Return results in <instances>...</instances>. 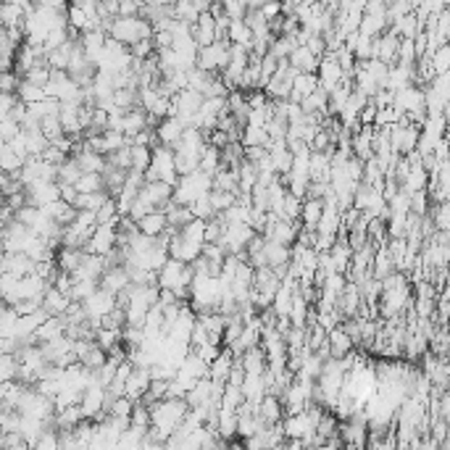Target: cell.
<instances>
[{
    "label": "cell",
    "instance_id": "ffe728a7",
    "mask_svg": "<svg viewBox=\"0 0 450 450\" xmlns=\"http://www.w3.org/2000/svg\"><path fill=\"white\" fill-rule=\"evenodd\" d=\"M300 111H303V116H311V114H321V116H327V92L319 90L316 87L308 98H303L300 100Z\"/></svg>",
    "mask_w": 450,
    "mask_h": 450
},
{
    "label": "cell",
    "instance_id": "3957f363",
    "mask_svg": "<svg viewBox=\"0 0 450 450\" xmlns=\"http://www.w3.org/2000/svg\"><path fill=\"white\" fill-rule=\"evenodd\" d=\"M114 248H116V226H95V232H92L87 245H85V253L103 258Z\"/></svg>",
    "mask_w": 450,
    "mask_h": 450
},
{
    "label": "cell",
    "instance_id": "5bb4252c",
    "mask_svg": "<svg viewBox=\"0 0 450 450\" xmlns=\"http://www.w3.org/2000/svg\"><path fill=\"white\" fill-rule=\"evenodd\" d=\"M264 261H266L269 269H282V266L290 264V248L274 240H266L264 242Z\"/></svg>",
    "mask_w": 450,
    "mask_h": 450
},
{
    "label": "cell",
    "instance_id": "4316f807",
    "mask_svg": "<svg viewBox=\"0 0 450 450\" xmlns=\"http://www.w3.org/2000/svg\"><path fill=\"white\" fill-rule=\"evenodd\" d=\"M100 142H103V158L105 156H111V153H116V150L129 148V145H132V142L121 135V132H111V129H105L103 135H100Z\"/></svg>",
    "mask_w": 450,
    "mask_h": 450
},
{
    "label": "cell",
    "instance_id": "74e56055",
    "mask_svg": "<svg viewBox=\"0 0 450 450\" xmlns=\"http://www.w3.org/2000/svg\"><path fill=\"white\" fill-rule=\"evenodd\" d=\"M24 82H30L34 87H45L47 82H50V69H47V63H40V66L30 69V72L24 74Z\"/></svg>",
    "mask_w": 450,
    "mask_h": 450
},
{
    "label": "cell",
    "instance_id": "ab89813d",
    "mask_svg": "<svg viewBox=\"0 0 450 450\" xmlns=\"http://www.w3.org/2000/svg\"><path fill=\"white\" fill-rule=\"evenodd\" d=\"M129 56L140 61H148L150 56H156V45H153V37L150 40H140L135 45H129Z\"/></svg>",
    "mask_w": 450,
    "mask_h": 450
},
{
    "label": "cell",
    "instance_id": "4dcf8cb0",
    "mask_svg": "<svg viewBox=\"0 0 450 450\" xmlns=\"http://www.w3.org/2000/svg\"><path fill=\"white\" fill-rule=\"evenodd\" d=\"M105 200H108V193H105V190H100V193H90V195H76L74 208L76 211H90V213H95V211L103 206Z\"/></svg>",
    "mask_w": 450,
    "mask_h": 450
},
{
    "label": "cell",
    "instance_id": "603a6c76",
    "mask_svg": "<svg viewBox=\"0 0 450 450\" xmlns=\"http://www.w3.org/2000/svg\"><path fill=\"white\" fill-rule=\"evenodd\" d=\"M392 271H395V266H392V258L387 255L385 245H382V248H376V250H374V258H372V277L382 282L385 277H390Z\"/></svg>",
    "mask_w": 450,
    "mask_h": 450
},
{
    "label": "cell",
    "instance_id": "ee69618b",
    "mask_svg": "<svg viewBox=\"0 0 450 450\" xmlns=\"http://www.w3.org/2000/svg\"><path fill=\"white\" fill-rule=\"evenodd\" d=\"M306 47L314 53L316 58L327 56V47H324V40H321V34H311V37H308V43H306Z\"/></svg>",
    "mask_w": 450,
    "mask_h": 450
},
{
    "label": "cell",
    "instance_id": "8fae6325",
    "mask_svg": "<svg viewBox=\"0 0 450 450\" xmlns=\"http://www.w3.org/2000/svg\"><path fill=\"white\" fill-rule=\"evenodd\" d=\"M166 216L161 213V211H153V213H148V216H142L140 222H137V232L140 235H145V237H150V240H156V237H161L166 232Z\"/></svg>",
    "mask_w": 450,
    "mask_h": 450
},
{
    "label": "cell",
    "instance_id": "5b68a950",
    "mask_svg": "<svg viewBox=\"0 0 450 450\" xmlns=\"http://www.w3.org/2000/svg\"><path fill=\"white\" fill-rule=\"evenodd\" d=\"M171 190L174 187H169V184H164V182H145V187L137 193V195L142 197V200H148L150 206L156 211H164L169 203H171Z\"/></svg>",
    "mask_w": 450,
    "mask_h": 450
},
{
    "label": "cell",
    "instance_id": "8992f818",
    "mask_svg": "<svg viewBox=\"0 0 450 450\" xmlns=\"http://www.w3.org/2000/svg\"><path fill=\"white\" fill-rule=\"evenodd\" d=\"M98 287L105 290V292H111V295H119L121 290L129 287V274H127L124 266H111V269H105L103 277L98 279Z\"/></svg>",
    "mask_w": 450,
    "mask_h": 450
},
{
    "label": "cell",
    "instance_id": "7dc6e473",
    "mask_svg": "<svg viewBox=\"0 0 450 450\" xmlns=\"http://www.w3.org/2000/svg\"><path fill=\"white\" fill-rule=\"evenodd\" d=\"M363 14H369V16H385V14H387V3H382V0H372V3H363Z\"/></svg>",
    "mask_w": 450,
    "mask_h": 450
},
{
    "label": "cell",
    "instance_id": "836d02e7",
    "mask_svg": "<svg viewBox=\"0 0 450 450\" xmlns=\"http://www.w3.org/2000/svg\"><path fill=\"white\" fill-rule=\"evenodd\" d=\"M98 292V282H90V279H82V282H74L72 285V292H69V300L72 303H85V300Z\"/></svg>",
    "mask_w": 450,
    "mask_h": 450
},
{
    "label": "cell",
    "instance_id": "f546056e",
    "mask_svg": "<svg viewBox=\"0 0 450 450\" xmlns=\"http://www.w3.org/2000/svg\"><path fill=\"white\" fill-rule=\"evenodd\" d=\"M208 203H211V208H213V213H224L226 208H232V206L237 203V195L224 193V190H211Z\"/></svg>",
    "mask_w": 450,
    "mask_h": 450
},
{
    "label": "cell",
    "instance_id": "7a4b0ae2",
    "mask_svg": "<svg viewBox=\"0 0 450 450\" xmlns=\"http://www.w3.org/2000/svg\"><path fill=\"white\" fill-rule=\"evenodd\" d=\"M229 40H216L208 47H197V58L195 69L206 72V74H219L224 72L226 63H229Z\"/></svg>",
    "mask_w": 450,
    "mask_h": 450
},
{
    "label": "cell",
    "instance_id": "9a60e30c",
    "mask_svg": "<svg viewBox=\"0 0 450 450\" xmlns=\"http://www.w3.org/2000/svg\"><path fill=\"white\" fill-rule=\"evenodd\" d=\"M327 345H330V358H345L347 353L353 350V343H350V337H347L345 332L340 330V327H334L332 332H327Z\"/></svg>",
    "mask_w": 450,
    "mask_h": 450
},
{
    "label": "cell",
    "instance_id": "7bdbcfd3",
    "mask_svg": "<svg viewBox=\"0 0 450 450\" xmlns=\"http://www.w3.org/2000/svg\"><path fill=\"white\" fill-rule=\"evenodd\" d=\"M19 132H21V127H19L16 121H11L8 116H3V119H0V137H3V142H11Z\"/></svg>",
    "mask_w": 450,
    "mask_h": 450
},
{
    "label": "cell",
    "instance_id": "d590c367",
    "mask_svg": "<svg viewBox=\"0 0 450 450\" xmlns=\"http://www.w3.org/2000/svg\"><path fill=\"white\" fill-rule=\"evenodd\" d=\"M124 327H127V316H124V311H121V308H114L111 314H105L103 319H100V330L121 332Z\"/></svg>",
    "mask_w": 450,
    "mask_h": 450
},
{
    "label": "cell",
    "instance_id": "f6af8a7d",
    "mask_svg": "<svg viewBox=\"0 0 450 450\" xmlns=\"http://www.w3.org/2000/svg\"><path fill=\"white\" fill-rule=\"evenodd\" d=\"M258 14L264 16L266 21H271V19H277V16L282 14V3H261Z\"/></svg>",
    "mask_w": 450,
    "mask_h": 450
},
{
    "label": "cell",
    "instance_id": "1f68e13d",
    "mask_svg": "<svg viewBox=\"0 0 450 450\" xmlns=\"http://www.w3.org/2000/svg\"><path fill=\"white\" fill-rule=\"evenodd\" d=\"M74 190L79 195L100 193V190H103V180H100V174H82V177L74 182Z\"/></svg>",
    "mask_w": 450,
    "mask_h": 450
},
{
    "label": "cell",
    "instance_id": "e575fe53",
    "mask_svg": "<svg viewBox=\"0 0 450 450\" xmlns=\"http://www.w3.org/2000/svg\"><path fill=\"white\" fill-rule=\"evenodd\" d=\"M429 63H432V69H435V74H448V63H450V45H440L429 56Z\"/></svg>",
    "mask_w": 450,
    "mask_h": 450
},
{
    "label": "cell",
    "instance_id": "bcb514c9",
    "mask_svg": "<svg viewBox=\"0 0 450 450\" xmlns=\"http://www.w3.org/2000/svg\"><path fill=\"white\" fill-rule=\"evenodd\" d=\"M374 119H376V108L372 103H366L363 111L358 114V124L361 127H374Z\"/></svg>",
    "mask_w": 450,
    "mask_h": 450
},
{
    "label": "cell",
    "instance_id": "60d3db41",
    "mask_svg": "<svg viewBox=\"0 0 450 450\" xmlns=\"http://www.w3.org/2000/svg\"><path fill=\"white\" fill-rule=\"evenodd\" d=\"M222 8H224V16L229 21H242L245 14H248V3H235V0L222 3Z\"/></svg>",
    "mask_w": 450,
    "mask_h": 450
},
{
    "label": "cell",
    "instance_id": "7c38bea8",
    "mask_svg": "<svg viewBox=\"0 0 450 450\" xmlns=\"http://www.w3.org/2000/svg\"><path fill=\"white\" fill-rule=\"evenodd\" d=\"M232 361H235L232 350H229V347H222L219 358H216L208 366V379H211V382H216V385H224L226 376H229V372H232Z\"/></svg>",
    "mask_w": 450,
    "mask_h": 450
},
{
    "label": "cell",
    "instance_id": "f35d334b",
    "mask_svg": "<svg viewBox=\"0 0 450 450\" xmlns=\"http://www.w3.org/2000/svg\"><path fill=\"white\" fill-rule=\"evenodd\" d=\"M190 213H193V219H200V222H208V219H213L216 213H213V208H211L208 203V195L197 197L195 203L190 206Z\"/></svg>",
    "mask_w": 450,
    "mask_h": 450
},
{
    "label": "cell",
    "instance_id": "83f0119b",
    "mask_svg": "<svg viewBox=\"0 0 450 450\" xmlns=\"http://www.w3.org/2000/svg\"><path fill=\"white\" fill-rule=\"evenodd\" d=\"M137 90H129V87H121V90H114V108L121 111V114H127V111H132L137 108Z\"/></svg>",
    "mask_w": 450,
    "mask_h": 450
},
{
    "label": "cell",
    "instance_id": "e0dca14e",
    "mask_svg": "<svg viewBox=\"0 0 450 450\" xmlns=\"http://www.w3.org/2000/svg\"><path fill=\"white\" fill-rule=\"evenodd\" d=\"M319 87V79L316 74H298L295 76V82H292V92H290V103H300L303 98H308L311 92Z\"/></svg>",
    "mask_w": 450,
    "mask_h": 450
},
{
    "label": "cell",
    "instance_id": "d6a6232c",
    "mask_svg": "<svg viewBox=\"0 0 450 450\" xmlns=\"http://www.w3.org/2000/svg\"><path fill=\"white\" fill-rule=\"evenodd\" d=\"M79 177H82L79 164H76L74 158H66V161L58 166V177H56V182H58V184H74Z\"/></svg>",
    "mask_w": 450,
    "mask_h": 450
},
{
    "label": "cell",
    "instance_id": "d4e9b609",
    "mask_svg": "<svg viewBox=\"0 0 450 450\" xmlns=\"http://www.w3.org/2000/svg\"><path fill=\"white\" fill-rule=\"evenodd\" d=\"M298 47L295 43V37H287V34H279V37H274L269 43V56H274L277 61H285L292 50Z\"/></svg>",
    "mask_w": 450,
    "mask_h": 450
},
{
    "label": "cell",
    "instance_id": "30bf717a",
    "mask_svg": "<svg viewBox=\"0 0 450 450\" xmlns=\"http://www.w3.org/2000/svg\"><path fill=\"white\" fill-rule=\"evenodd\" d=\"M240 361L242 372L248 376H261L266 372V356H264V350L261 347H250V350H245L242 356H237Z\"/></svg>",
    "mask_w": 450,
    "mask_h": 450
},
{
    "label": "cell",
    "instance_id": "4fadbf2b",
    "mask_svg": "<svg viewBox=\"0 0 450 450\" xmlns=\"http://www.w3.org/2000/svg\"><path fill=\"white\" fill-rule=\"evenodd\" d=\"M182 132H184V127L180 124V119H164L158 121V127H156V140H158V145L171 148L180 140Z\"/></svg>",
    "mask_w": 450,
    "mask_h": 450
},
{
    "label": "cell",
    "instance_id": "9c48e42d",
    "mask_svg": "<svg viewBox=\"0 0 450 450\" xmlns=\"http://www.w3.org/2000/svg\"><path fill=\"white\" fill-rule=\"evenodd\" d=\"M287 63L298 72V74H316V66H319V58L308 50L306 45H298L290 56H287Z\"/></svg>",
    "mask_w": 450,
    "mask_h": 450
},
{
    "label": "cell",
    "instance_id": "cb8c5ba5",
    "mask_svg": "<svg viewBox=\"0 0 450 450\" xmlns=\"http://www.w3.org/2000/svg\"><path fill=\"white\" fill-rule=\"evenodd\" d=\"M150 161H153V150H150V148H140V145H129V164H132V169H129V171L145 174V171L150 169Z\"/></svg>",
    "mask_w": 450,
    "mask_h": 450
},
{
    "label": "cell",
    "instance_id": "52a82bcc",
    "mask_svg": "<svg viewBox=\"0 0 450 450\" xmlns=\"http://www.w3.org/2000/svg\"><path fill=\"white\" fill-rule=\"evenodd\" d=\"M150 387V369H132L129 379L124 382V398H129L132 403H137Z\"/></svg>",
    "mask_w": 450,
    "mask_h": 450
},
{
    "label": "cell",
    "instance_id": "f1b7e54d",
    "mask_svg": "<svg viewBox=\"0 0 450 450\" xmlns=\"http://www.w3.org/2000/svg\"><path fill=\"white\" fill-rule=\"evenodd\" d=\"M182 240H187V242H195V245H203V237H206V222H200V219H193L187 226H182L180 232Z\"/></svg>",
    "mask_w": 450,
    "mask_h": 450
},
{
    "label": "cell",
    "instance_id": "c3c4849f",
    "mask_svg": "<svg viewBox=\"0 0 450 450\" xmlns=\"http://www.w3.org/2000/svg\"><path fill=\"white\" fill-rule=\"evenodd\" d=\"M3 145H6V142H3V137H0V148H3Z\"/></svg>",
    "mask_w": 450,
    "mask_h": 450
},
{
    "label": "cell",
    "instance_id": "7402d4cb",
    "mask_svg": "<svg viewBox=\"0 0 450 450\" xmlns=\"http://www.w3.org/2000/svg\"><path fill=\"white\" fill-rule=\"evenodd\" d=\"M219 166H222V150L213 148V145H206L203 153H200V158H197V171L213 177L219 171Z\"/></svg>",
    "mask_w": 450,
    "mask_h": 450
},
{
    "label": "cell",
    "instance_id": "b9f144b4",
    "mask_svg": "<svg viewBox=\"0 0 450 450\" xmlns=\"http://www.w3.org/2000/svg\"><path fill=\"white\" fill-rule=\"evenodd\" d=\"M345 285H347V282H345V277H343V274H332V277L324 279V285L319 287V290H324V292H330V295L337 298V295L345 290Z\"/></svg>",
    "mask_w": 450,
    "mask_h": 450
},
{
    "label": "cell",
    "instance_id": "44dd1931",
    "mask_svg": "<svg viewBox=\"0 0 450 450\" xmlns=\"http://www.w3.org/2000/svg\"><path fill=\"white\" fill-rule=\"evenodd\" d=\"M240 145L242 148H266V145H269V137H266V132H264V127L242 124Z\"/></svg>",
    "mask_w": 450,
    "mask_h": 450
},
{
    "label": "cell",
    "instance_id": "484cf974",
    "mask_svg": "<svg viewBox=\"0 0 450 450\" xmlns=\"http://www.w3.org/2000/svg\"><path fill=\"white\" fill-rule=\"evenodd\" d=\"M16 100L24 105H32V103H40V100H45V92L43 87H34L30 82H19V87H16Z\"/></svg>",
    "mask_w": 450,
    "mask_h": 450
},
{
    "label": "cell",
    "instance_id": "277c9868",
    "mask_svg": "<svg viewBox=\"0 0 450 450\" xmlns=\"http://www.w3.org/2000/svg\"><path fill=\"white\" fill-rule=\"evenodd\" d=\"M82 308H85L87 319H103L105 314H111L116 308V295H111V292H105V290L98 287V292L85 300Z\"/></svg>",
    "mask_w": 450,
    "mask_h": 450
},
{
    "label": "cell",
    "instance_id": "ac0fdd59",
    "mask_svg": "<svg viewBox=\"0 0 450 450\" xmlns=\"http://www.w3.org/2000/svg\"><path fill=\"white\" fill-rule=\"evenodd\" d=\"M327 253H330V261H332V269H334V274H343V277H345L347 266H350V258H353V250L347 248V242H334Z\"/></svg>",
    "mask_w": 450,
    "mask_h": 450
},
{
    "label": "cell",
    "instance_id": "6da1fadb",
    "mask_svg": "<svg viewBox=\"0 0 450 450\" xmlns=\"http://www.w3.org/2000/svg\"><path fill=\"white\" fill-rule=\"evenodd\" d=\"M108 37L121 43L124 47H129L135 45V43H140V40H150L153 37V27H150L145 19H140V16H132V19L116 16L114 24H111V30H108Z\"/></svg>",
    "mask_w": 450,
    "mask_h": 450
},
{
    "label": "cell",
    "instance_id": "8d00e7d4",
    "mask_svg": "<svg viewBox=\"0 0 450 450\" xmlns=\"http://www.w3.org/2000/svg\"><path fill=\"white\" fill-rule=\"evenodd\" d=\"M105 166L108 169H116V171H129L132 164H129V148H121L111 156H105Z\"/></svg>",
    "mask_w": 450,
    "mask_h": 450
},
{
    "label": "cell",
    "instance_id": "ba28073f",
    "mask_svg": "<svg viewBox=\"0 0 450 450\" xmlns=\"http://www.w3.org/2000/svg\"><path fill=\"white\" fill-rule=\"evenodd\" d=\"M148 114L137 105V108H132V111H127L124 116H121V135L127 137L129 142H132V137L137 135V132H142V129H148Z\"/></svg>",
    "mask_w": 450,
    "mask_h": 450
},
{
    "label": "cell",
    "instance_id": "d6986e66",
    "mask_svg": "<svg viewBox=\"0 0 450 450\" xmlns=\"http://www.w3.org/2000/svg\"><path fill=\"white\" fill-rule=\"evenodd\" d=\"M387 19L385 16H369L363 14L361 16V24H358V34H363V37H369V40H376L379 34H385L387 32Z\"/></svg>",
    "mask_w": 450,
    "mask_h": 450
},
{
    "label": "cell",
    "instance_id": "2e32d148",
    "mask_svg": "<svg viewBox=\"0 0 450 450\" xmlns=\"http://www.w3.org/2000/svg\"><path fill=\"white\" fill-rule=\"evenodd\" d=\"M69 306H72V300L66 298V295H61L58 290L47 287L45 292H43V311H45L47 316H63Z\"/></svg>",
    "mask_w": 450,
    "mask_h": 450
}]
</instances>
